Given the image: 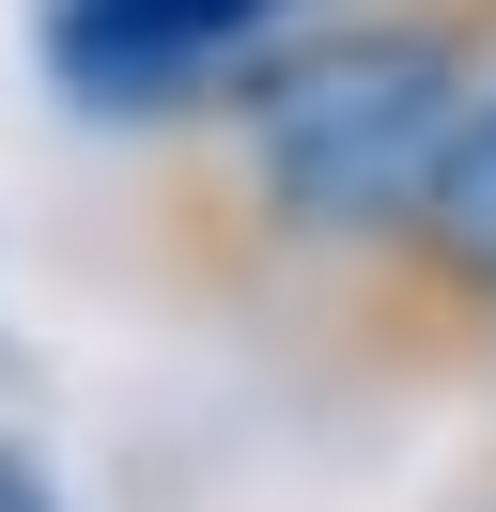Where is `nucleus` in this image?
<instances>
[{"mask_svg": "<svg viewBox=\"0 0 496 512\" xmlns=\"http://www.w3.org/2000/svg\"><path fill=\"white\" fill-rule=\"evenodd\" d=\"M481 94V16L465 0H388L357 32H279L264 63L233 78V156L248 202H264L295 249H357V233H403L434 140Z\"/></svg>", "mask_w": 496, "mask_h": 512, "instance_id": "obj_1", "label": "nucleus"}, {"mask_svg": "<svg viewBox=\"0 0 496 512\" xmlns=\"http://www.w3.org/2000/svg\"><path fill=\"white\" fill-rule=\"evenodd\" d=\"M310 0H47V78L78 109H217Z\"/></svg>", "mask_w": 496, "mask_h": 512, "instance_id": "obj_2", "label": "nucleus"}, {"mask_svg": "<svg viewBox=\"0 0 496 512\" xmlns=\"http://www.w3.org/2000/svg\"><path fill=\"white\" fill-rule=\"evenodd\" d=\"M403 249H419L450 295H496V63H481V94H465V125L434 140L419 202H403Z\"/></svg>", "mask_w": 496, "mask_h": 512, "instance_id": "obj_3", "label": "nucleus"}, {"mask_svg": "<svg viewBox=\"0 0 496 512\" xmlns=\"http://www.w3.org/2000/svg\"><path fill=\"white\" fill-rule=\"evenodd\" d=\"M0 512H62V497H47V466H16V450H0Z\"/></svg>", "mask_w": 496, "mask_h": 512, "instance_id": "obj_4", "label": "nucleus"}]
</instances>
